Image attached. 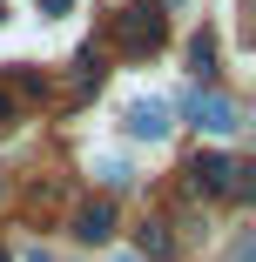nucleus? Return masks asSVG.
<instances>
[{"instance_id":"1","label":"nucleus","mask_w":256,"mask_h":262,"mask_svg":"<svg viewBox=\"0 0 256 262\" xmlns=\"http://www.w3.org/2000/svg\"><path fill=\"white\" fill-rule=\"evenodd\" d=\"M162 34H169V20H162L155 7H135V14L115 20V47H122V54H155Z\"/></svg>"},{"instance_id":"2","label":"nucleus","mask_w":256,"mask_h":262,"mask_svg":"<svg viewBox=\"0 0 256 262\" xmlns=\"http://www.w3.org/2000/svg\"><path fill=\"white\" fill-rule=\"evenodd\" d=\"M189 115H195V128H202V135H223V141H229V135L243 128V108H236L229 94H216V88H195Z\"/></svg>"},{"instance_id":"3","label":"nucleus","mask_w":256,"mask_h":262,"mask_svg":"<svg viewBox=\"0 0 256 262\" xmlns=\"http://www.w3.org/2000/svg\"><path fill=\"white\" fill-rule=\"evenodd\" d=\"M122 121H128L135 141H169V128H175V115H169L162 94H135L128 108H122Z\"/></svg>"},{"instance_id":"4","label":"nucleus","mask_w":256,"mask_h":262,"mask_svg":"<svg viewBox=\"0 0 256 262\" xmlns=\"http://www.w3.org/2000/svg\"><path fill=\"white\" fill-rule=\"evenodd\" d=\"M189 175H195L202 195H236V188H243V168L229 162V155H195V168H189Z\"/></svg>"},{"instance_id":"5","label":"nucleus","mask_w":256,"mask_h":262,"mask_svg":"<svg viewBox=\"0 0 256 262\" xmlns=\"http://www.w3.org/2000/svg\"><path fill=\"white\" fill-rule=\"evenodd\" d=\"M74 235L81 242H108L115 235V202H88L81 215H74Z\"/></svg>"},{"instance_id":"6","label":"nucleus","mask_w":256,"mask_h":262,"mask_svg":"<svg viewBox=\"0 0 256 262\" xmlns=\"http://www.w3.org/2000/svg\"><path fill=\"white\" fill-rule=\"evenodd\" d=\"M189 68H195V81H209V74H216V40H209V34H195V40H189Z\"/></svg>"},{"instance_id":"7","label":"nucleus","mask_w":256,"mask_h":262,"mask_svg":"<svg viewBox=\"0 0 256 262\" xmlns=\"http://www.w3.org/2000/svg\"><path fill=\"white\" fill-rule=\"evenodd\" d=\"M142 262H169V229H162V222L142 229Z\"/></svg>"},{"instance_id":"8","label":"nucleus","mask_w":256,"mask_h":262,"mask_svg":"<svg viewBox=\"0 0 256 262\" xmlns=\"http://www.w3.org/2000/svg\"><path fill=\"white\" fill-rule=\"evenodd\" d=\"M34 7H41L47 20H61V14H74V0H34Z\"/></svg>"},{"instance_id":"9","label":"nucleus","mask_w":256,"mask_h":262,"mask_svg":"<svg viewBox=\"0 0 256 262\" xmlns=\"http://www.w3.org/2000/svg\"><path fill=\"white\" fill-rule=\"evenodd\" d=\"M7 115H14V94H7V88H0V121H7Z\"/></svg>"},{"instance_id":"10","label":"nucleus","mask_w":256,"mask_h":262,"mask_svg":"<svg viewBox=\"0 0 256 262\" xmlns=\"http://www.w3.org/2000/svg\"><path fill=\"white\" fill-rule=\"evenodd\" d=\"M27 262H54V255H47V249H34V255H27Z\"/></svg>"},{"instance_id":"11","label":"nucleus","mask_w":256,"mask_h":262,"mask_svg":"<svg viewBox=\"0 0 256 262\" xmlns=\"http://www.w3.org/2000/svg\"><path fill=\"white\" fill-rule=\"evenodd\" d=\"M108 262H142V255H108Z\"/></svg>"},{"instance_id":"12","label":"nucleus","mask_w":256,"mask_h":262,"mask_svg":"<svg viewBox=\"0 0 256 262\" xmlns=\"http://www.w3.org/2000/svg\"><path fill=\"white\" fill-rule=\"evenodd\" d=\"M169 7H189V0H169Z\"/></svg>"},{"instance_id":"13","label":"nucleus","mask_w":256,"mask_h":262,"mask_svg":"<svg viewBox=\"0 0 256 262\" xmlns=\"http://www.w3.org/2000/svg\"><path fill=\"white\" fill-rule=\"evenodd\" d=\"M0 262H7V255H0Z\"/></svg>"}]
</instances>
